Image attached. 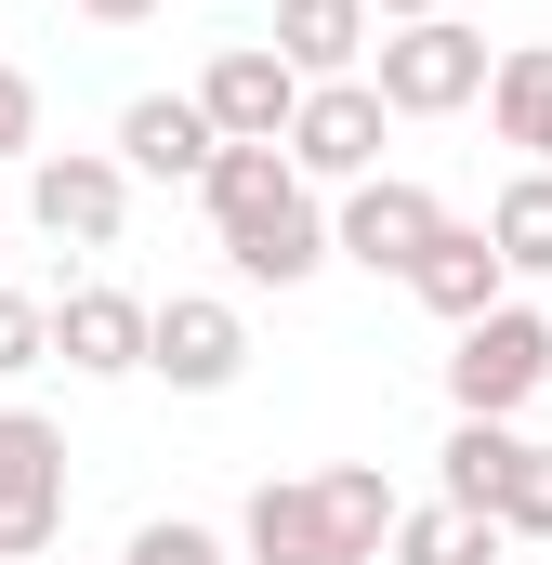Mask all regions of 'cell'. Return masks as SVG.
I'll use <instances>...</instances> for the list:
<instances>
[{"label":"cell","instance_id":"cell-12","mask_svg":"<svg viewBox=\"0 0 552 565\" xmlns=\"http://www.w3.org/2000/svg\"><path fill=\"white\" fill-rule=\"evenodd\" d=\"M119 158H132L145 184H211L224 132H211L198 93H132V106H119Z\"/></svg>","mask_w":552,"mask_h":565},{"label":"cell","instance_id":"cell-6","mask_svg":"<svg viewBox=\"0 0 552 565\" xmlns=\"http://www.w3.org/2000/svg\"><path fill=\"white\" fill-rule=\"evenodd\" d=\"M66 540V422L0 408V565H40Z\"/></svg>","mask_w":552,"mask_h":565},{"label":"cell","instance_id":"cell-17","mask_svg":"<svg viewBox=\"0 0 552 565\" xmlns=\"http://www.w3.org/2000/svg\"><path fill=\"white\" fill-rule=\"evenodd\" d=\"M395 565H513V540L487 513H460V500H421L408 526H395Z\"/></svg>","mask_w":552,"mask_h":565},{"label":"cell","instance_id":"cell-23","mask_svg":"<svg viewBox=\"0 0 552 565\" xmlns=\"http://www.w3.org/2000/svg\"><path fill=\"white\" fill-rule=\"evenodd\" d=\"M93 26H145V13H171V0H79Z\"/></svg>","mask_w":552,"mask_h":565},{"label":"cell","instance_id":"cell-10","mask_svg":"<svg viewBox=\"0 0 552 565\" xmlns=\"http://www.w3.org/2000/svg\"><path fill=\"white\" fill-rule=\"evenodd\" d=\"M145 342H158V302H132V289H106V277H79L66 302H53V355H66L79 382L145 369Z\"/></svg>","mask_w":552,"mask_h":565},{"label":"cell","instance_id":"cell-22","mask_svg":"<svg viewBox=\"0 0 552 565\" xmlns=\"http://www.w3.org/2000/svg\"><path fill=\"white\" fill-rule=\"evenodd\" d=\"M0 158H40V79L0 66Z\"/></svg>","mask_w":552,"mask_h":565},{"label":"cell","instance_id":"cell-2","mask_svg":"<svg viewBox=\"0 0 552 565\" xmlns=\"http://www.w3.org/2000/svg\"><path fill=\"white\" fill-rule=\"evenodd\" d=\"M369 79H382V106H395V119H460V106H487V79H500V53H487V26H460V13H434V26H382V53H369Z\"/></svg>","mask_w":552,"mask_h":565},{"label":"cell","instance_id":"cell-8","mask_svg":"<svg viewBox=\"0 0 552 565\" xmlns=\"http://www.w3.org/2000/svg\"><path fill=\"white\" fill-rule=\"evenodd\" d=\"M302 93H316V79H302L276 40H224V53H211V79H198V106H211V132H224V145H289Z\"/></svg>","mask_w":552,"mask_h":565},{"label":"cell","instance_id":"cell-20","mask_svg":"<svg viewBox=\"0 0 552 565\" xmlns=\"http://www.w3.org/2000/svg\"><path fill=\"white\" fill-rule=\"evenodd\" d=\"M26 369H53V302L0 289V382H26Z\"/></svg>","mask_w":552,"mask_h":565},{"label":"cell","instance_id":"cell-7","mask_svg":"<svg viewBox=\"0 0 552 565\" xmlns=\"http://www.w3.org/2000/svg\"><path fill=\"white\" fill-rule=\"evenodd\" d=\"M145 369H158L171 395H237V369H251V316H237L224 289H171V302H158Z\"/></svg>","mask_w":552,"mask_h":565},{"label":"cell","instance_id":"cell-11","mask_svg":"<svg viewBox=\"0 0 552 565\" xmlns=\"http://www.w3.org/2000/svg\"><path fill=\"white\" fill-rule=\"evenodd\" d=\"M237 553L251 565H342V513H329V473H276L237 513Z\"/></svg>","mask_w":552,"mask_h":565},{"label":"cell","instance_id":"cell-9","mask_svg":"<svg viewBox=\"0 0 552 565\" xmlns=\"http://www.w3.org/2000/svg\"><path fill=\"white\" fill-rule=\"evenodd\" d=\"M382 79H316L302 93V119H289V171L302 184H369L382 171Z\"/></svg>","mask_w":552,"mask_h":565},{"label":"cell","instance_id":"cell-15","mask_svg":"<svg viewBox=\"0 0 552 565\" xmlns=\"http://www.w3.org/2000/svg\"><path fill=\"white\" fill-rule=\"evenodd\" d=\"M513 460H527V434H513V422H460V434H447V460H434V500H460V513H487V526H500Z\"/></svg>","mask_w":552,"mask_h":565},{"label":"cell","instance_id":"cell-4","mask_svg":"<svg viewBox=\"0 0 552 565\" xmlns=\"http://www.w3.org/2000/svg\"><path fill=\"white\" fill-rule=\"evenodd\" d=\"M26 211H40V237H66V250H119V224H132V158H119V145H40V158H26Z\"/></svg>","mask_w":552,"mask_h":565},{"label":"cell","instance_id":"cell-19","mask_svg":"<svg viewBox=\"0 0 552 565\" xmlns=\"http://www.w3.org/2000/svg\"><path fill=\"white\" fill-rule=\"evenodd\" d=\"M500 540H552V447L527 434V460H513V487H500Z\"/></svg>","mask_w":552,"mask_h":565},{"label":"cell","instance_id":"cell-16","mask_svg":"<svg viewBox=\"0 0 552 565\" xmlns=\"http://www.w3.org/2000/svg\"><path fill=\"white\" fill-rule=\"evenodd\" d=\"M487 132L527 145V158L552 145V40H513V53H500V79H487Z\"/></svg>","mask_w":552,"mask_h":565},{"label":"cell","instance_id":"cell-14","mask_svg":"<svg viewBox=\"0 0 552 565\" xmlns=\"http://www.w3.org/2000/svg\"><path fill=\"white\" fill-rule=\"evenodd\" d=\"M369 26H382L369 0H276V53L302 79H369V53H382Z\"/></svg>","mask_w":552,"mask_h":565},{"label":"cell","instance_id":"cell-24","mask_svg":"<svg viewBox=\"0 0 552 565\" xmlns=\"http://www.w3.org/2000/svg\"><path fill=\"white\" fill-rule=\"evenodd\" d=\"M369 13H382V26H434L447 0H369Z\"/></svg>","mask_w":552,"mask_h":565},{"label":"cell","instance_id":"cell-18","mask_svg":"<svg viewBox=\"0 0 552 565\" xmlns=\"http://www.w3.org/2000/svg\"><path fill=\"white\" fill-rule=\"evenodd\" d=\"M487 237H500V264H513V277H552V171H540V158L487 198Z\"/></svg>","mask_w":552,"mask_h":565},{"label":"cell","instance_id":"cell-1","mask_svg":"<svg viewBox=\"0 0 552 565\" xmlns=\"http://www.w3.org/2000/svg\"><path fill=\"white\" fill-rule=\"evenodd\" d=\"M198 198H211V237H224L237 289H302L316 264H342V250H329V211H316V184L289 171V145H224Z\"/></svg>","mask_w":552,"mask_h":565},{"label":"cell","instance_id":"cell-3","mask_svg":"<svg viewBox=\"0 0 552 565\" xmlns=\"http://www.w3.org/2000/svg\"><path fill=\"white\" fill-rule=\"evenodd\" d=\"M540 382H552V316L540 302H500V316L447 329V408L460 422H513Z\"/></svg>","mask_w":552,"mask_h":565},{"label":"cell","instance_id":"cell-5","mask_svg":"<svg viewBox=\"0 0 552 565\" xmlns=\"http://www.w3.org/2000/svg\"><path fill=\"white\" fill-rule=\"evenodd\" d=\"M434 237H447V198L408 184V171H369V184H342V211H329V250H342L355 277H421Z\"/></svg>","mask_w":552,"mask_h":565},{"label":"cell","instance_id":"cell-13","mask_svg":"<svg viewBox=\"0 0 552 565\" xmlns=\"http://www.w3.org/2000/svg\"><path fill=\"white\" fill-rule=\"evenodd\" d=\"M421 316H447V329H474V316H500V302H513V264H500V237H487V224H447V237H434V250H421Z\"/></svg>","mask_w":552,"mask_h":565},{"label":"cell","instance_id":"cell-21","mask_svg":"<svg viewBox=\"0 0 552 565\" xmlns=\"http://www.w3.org/2000/svg\"><path fill=\"white\" fill-rule=\"evenodd\" d=\"M119 565H224V540H211V526H184V513H145Z\"/></svg>","mask_w":552,"mask_h":565}]
</instances>
